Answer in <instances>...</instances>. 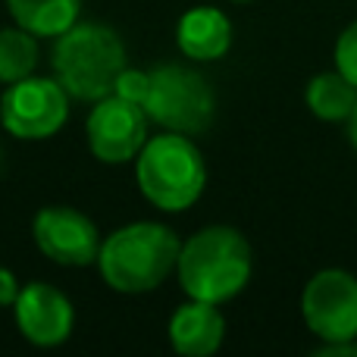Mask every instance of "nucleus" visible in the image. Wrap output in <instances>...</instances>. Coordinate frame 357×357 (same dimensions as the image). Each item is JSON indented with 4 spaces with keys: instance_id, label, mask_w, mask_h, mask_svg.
Segmentation results:
<instances>
[{
    "instance_id": "nucleus-9",
    "label": "nucleus",
    "mask_w": 357,
    "mask_h": 357,
    "mask_svg": "<svg viewBox=\"0 0 357 357\" xmlns=\"http://www.w3.org/2000/svg\"><path fill=\"white\" fill-rule=\"evenodd\" d=\"M35 245L54 264L63 266H88L100 254V232L85 213L75 207H44L35 216Z\"/></svg>"
},
{
    "instance_id": "nucleus-6",
    "label": "nucleus",
    "mask_w": 357,
    "mask_h": 357,
    "mask_svg": "<svg viewBox=\"0 0 357 357\" xmlns=\"http://www.w3.org/2000/svg\"><path fill=\"white\" fill-rule=\"evenodd\" d=\"M69 116V91L60 79L29 75L22 82L6 85L0 98V123L10 135L25 142H41L63 129Z\"/></svg>"
},
{
    "instance_id": "nucleus-5",
    "label": "nucleus",
    "mask_w": 357,
    "mask_h": 357,
    "mask_svg": "<svg viewBox=\"0 0 357 357\" xmlns=\"http://www.w3.org/2000/svg\"><path fill=\"white\" fill-rule=\"evenodd\" d=\"M144 113L163 126L167 132L178 135H201L210 129L216 113L213 88L204 75L185 66H157L151 73L148 98H144Z\"/></svg>"
},
{
    "instance_id": "nucleus-12",
    "label": "nucleus",
    "mask_w": 357,
    "mask_h": 357,
    "mask_svg": "<svg viewBox=\"0 0 357 357\" xmlns=\"http://www.w3.org/2000/svg\"><path fill=\"white\" fill-rule=\"evenodd\" d=\"M176 41L182 54L191 60H220L232 47V22L226 13L213 10V6H195L178 19Z\"/></svg>"
},
{
    "instance_id": "nucleus-13",
    "label": "nucleus",
    "mask_w": 357,
    "mask_h": 357,
    "mask_svg": "<svg viewBox=\"0 0 357 357\" xmlns=\"http://www.w3.org/2000/svg\"><path fill=\"white\" fill-rule=\"evenodd\" d=\"M6 6L16 25L35 38H56L75 25L82 0H6Z\"/></svg>"
},
{
    "instance_id": "nucleus-1",
    "label": "nucleus",
    "mask_w": 357,
    "mask_h": 357,
    "mask_svg": "<svg viewBox=\"0 0 357 357\" xmlns=\"http://www.w3.org/2000/svg\"><path fill=\"white\" fill-rule=\"evenodd\" d=\"M176 273L188 298L222 304L251 279V245L232 226H207L182 245Z\"/></svg>"
},
{
    "instance_id": "nucleus-15",
    "label": "nucleus",
    "mask_w": 357,
    "mask_h": 357,
    "mask_svg": "<svg viewBox=\"0 0 357 357\" xmlns=\"http://www.w3.org/2000/svg\"><path fill=\"white\" fill-rule=\"evenodd\" d=\"M38 66V41L22 25L0 29V85L22 82Z\"/></svg>"
},
{
    "instance_id": "nucleus-7",
    "label": "nucleus",
    "mask_w": 357,
    "mask_h": 357,
    "mask_svg": "<svg viewBox=\"0 0 357 357\" xmlns=\"http://www.w3.org/2000/svg\"><path fill=\"white\" fill-rule=\"evenodd\" d=\"M301 314L323 342L357 339V279L345 270H323L304 285Z\"/></svg>"
},
{
    "instance_id": "nucleus-21",
    "label": "nucleus",
    "mask_w": 357,
    "mask_h": 357,
    "mask_svg": "<svg viewBox=\"0 0 357 357\" xmlns=\"http://www.w3.org/2000/svg\"><path fill=\"white\" fill-rule=\"evenodd\" d=\"M235 3H248V0H235Z\"/></svg>"
},
{
    "instance_id": "nucleus-10",
    "label": "nucleus",
    "mask_w": 357,
    "mask_h": 357,
    "mask_svg": "<svg viewBox=\"0 0 357 357\" xmlns=\"http://www.w3.org/2000/svg\"><path fill=\"white\" fill-rule=\"evenodd\" d=\"M13 314H16L19 333L38 348L63 345L75 323L69 298L47 282L25 285V289L19 291L16 304H13Z\"/></svg>"
},
{
    "instance_id": "nucleus-17",
    "label": "nucleus",
    "mask_w": 357,
    "mask_h": 357,
    "mask_svg": "<svg viewBox=\"0 0 357 357\" xmlns=\"http://www.w3.org/2000/svg\"><path fill=\"white\" fill-rule=\"evenodd\" d=\"M148 85H151V73H142V69H129V66H126L123 73H119L116 85H113V94H119V98H126V100H132V104H142L144 107Z\"/></svg>"
},
{
    "instance_id": "nucleus-18",
    "label": "nucleus",
    "mask_w": 357,
    "mask_h": 357,
    "mask_svg": "<svg viewBox=\"0 0 357 357\" xmlns=\"http://www.w3.org/2000/svg\"><path fill=\"white\" fill-rule=\"evenodd\" d=\"M19 282H16V276H13L6 266H0V307H13L16 304V298H19Z\"/></svg>"
},
{
    "instance_id": "nucleus-8",
    "label": "nucleus",
    "mask_w": 357,
    "mask_h": 357,
    "mask_svg": "<svg viewBox=\"0 0 357 357\" xmlns=\"http://www.w3.org/2000/svg\"><path fill=\"white\" fill-rule=\"evenodd\" d=\"M88 148L104 163H126L148 142V113L142 104L107 94L88 113Z\"/></svg>"
},
{
    "instance_id": "nucleus-3",
    "label": "nucleus",
    "mask_w": 357,
    "mask_h": 357,
    "mask_svg": "<svg viewBox=\"0 0 357 357\" xmlns=\"http://www.w3.org/2000/svg\"><path fill=\"white\" fill-rule=\"evenodd\" d=\"M54 69L69 98L94 104L113 94V85L126 69V44L110 25L75 22L56 35Z\"/></svg>"
},
{
    "instance_id": "nucleus-14",
    "label": "nucleus",
    "mask_w": 357,
    "mask_h": 357,
    "mask_svg": "<svg viewBox=\"0 0 357 357\" xmlns=\"http://www.w3.org/2000/svg\"><path fill=\"white\" fill-rule=\"evenodd\" d=\"M304 98H307V107L314 116L326 119V123H342L357 107V85H351L339 69L335 73H320L310 79Z\"/></svg>"
},
{
    "instance_id": "nucleus-19",
    "label": "nucleus",
    "mask_w": 357,
    "mask_h": 357,
    "mask_svg": "<svg viewBox=\"0 0 357 357\" xmlns=\"http://www.w3.org/2000/svg\"><path fill=\"white\" fill-rule=\"evenodd\" d=\"M320 357H357V339L351 342H323Z\"/></svg>"
},
{
    "instance_id": "nucleus-4",
    "label": "nucleus",
    "mask_w": 357,
    "mask_h": 357,
    "mask_svg": "<svg viewBox=\"0 0 357 357\" xmlns=\"http://www.w3.org/2000/svg\"><path fill=\"white\" fill-rule=\"evenodd\" d=\"M135 176L142 195L167 213L188 210L207 185L201 151L191 142V135H178V132L144 142V148L138 151Z\"/></svg>"
},
{
    "instance_id": "nucleus-20",
    "label": "nucleus",
    "mask_w": 357,
    "mask_h": 357,
    "mask_svg": "<svg viewBox=\"0 0 357 357\" xmlns=\"http://www.w3.org/2000/svg\"><path fill=\"white\" fill-rule=\"evenodd\" d=\"M348 138H351V144H354V151H357V107H354L351 116H348Z\"/></svg>"
},
{
    "instance_id": "nucleus-16",
    "label": "nucleus",
    "mask_w": 357,
    "mask_h": 357,
    "mask_svg": "<svg viewBox=\"0 0 357 357\" xmlns=\"http://www.w3.org/2000/svg\"><path fill=\"white\" fill-rule=\"evenodd\" d=\"M335 69L357 85V22H351L335 41Z\"/></svg>"
},
{
    "instance_id": "nucleus-2",
    "label": "nucleus",
    "mask_w": 357,
    "mask_h": 357,
    "mask_svg": "<svg viewBox=\"0 0 357 357\" xmlns=\"http://www.w3.org/2000/svg\"><path fill=\"white\" fill-rule=\"evenodd\" d=\"M182 241L173 229L160 222H132L100 241L98 266L110 289L126 295H142L167 282L176 270Z\"/></svg>"
},
{
    "instance_id": "nucleus-11",
    "label": "nucleus",
    "mask_w": 357,
    "mask_h": 357,
    "mask_svg": "<svg viewBox=\"0 0 357 357\" xmlns=\"http://www.w3.org/2000/svg\"><path fill=\"white\" fill-rule=\"evenodd\" d=\"M222 335H226V320L216 310V304L210 301H195L191 298L169 320V342L185 357L213 354L222 345Z\"/></svg>"
}]
</instances>
